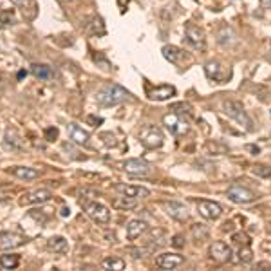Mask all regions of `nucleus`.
I'll list each match as a JSON object with an SVG mask.
<instances>
[{
    "instance_id": "nucleus-1",
    "label": "nucleus",
    "mask_w": 271,
    "mask_h": 271,
    "mask_svg": "<svg viewBox=\"0 0 271 271\" xmlns=\"http://www.w3.org/2000/svg\"><path fill=\"white\" fill-rule=\"evenodd\" d=\"M130 98V92L129 90H125L121 85L118 83H109V85H105L103 89L96 94V101L98 105L101 107H112V105H118V103H123Z\"/></svg>"
},
{
    "instance_id": "nucleus-2",
    "label": "nucleus",
    "mask_w": 271,
    "mask_h": 271,
    "mask_svg": "<svg viewBox=\"0 0 271 271\" xmlns=\"http://www.w3.org/2000/svg\"><path fill=\"white\" fill-rule=\"evenodd\" d=\"M223 110L224 114L230 116V118L233 119V121H237L241 127H244L246 130H253V121L252 118L246 114V110H244V107L239 101H224L223 103Z\"/></svg>"
},
{
    "instance_id": "nucleus-3",
    "label": "nucleus",
    "mask_w": 271,
    "mask_h": 271,
    "mask_svg": "<svg viewBox=\"0 0 271 271\" xmlns=\"http://www.w3.org/2000/svg\"><path fill=\"white\" fill-rule=\"evenodd\" d=\"M139 141L145 148H159L165 141V136L157 127L154 125H147L143 127L141 132H139Z\"/></svg>"
},
{
    "instance_id": "nucleus-4",
    "label": "nucleus",
    "mask_w": 271,
    "mask_h": 271,
    "mask_svg": "<svg viewBox=\"0 0 271 271\" xmlns=\"http://www.w3.org/2000/svg\"><path fill=\"white\" fill-rule=\"evenodd\" d=\"M163 125H165L174 136H185V134L188 132V123H186L177 112H168V114L163 116Z\"/></svg>"
},
{
    "instance_id": "nucleus-5",
    "label": "nucleus",
    "mask_w": 271,
    "mask_h": 271,
    "mask_svg": "<svg viewBox=\"0 0 271 271\" xmlns=\"http://www.w3.org/2000/svg\"><path fill=\"white\" fill-rule=\"evenodd\" d=\"M85 214L89 215L90 219L96 221L98 224H107L110 221V212L109 208L98 201H92V203H87L85 205Z\"/></svg>"
},
{
    "instance_id": "nucleus-6",
    "label": "nucleus",
    "mask_w": 271,
    "mask_h": 271,
    "mask_svg": "<svg viewBox=\"0 0 271 271\" xmlns=\"http://www.w3.org/2000/svg\"><path fill=\"white\" fill-rule=\"evenodd\" d=\"M185 38L186 42H188V45H190L192 49H195V51H203V49H205V33H203V29H199L197 25L186 24Z\"/></svg>"
},
{
    "instance_id": "nucleus-7",
    "label": "nucleus",
    "mask_w": 271,
    "mask_h": 271,
    "mask_svg": "<svg viewBox=\"0 0 271 271\" xmlns=\"http://www.w3.org/2000/svg\"><path fill=\"white\" fill-rule=\"evenodd\" d=\"M228 199L237 203V205H246V203H252L255 199V194L241 185H232L228 188Z\"/></svg>"
},
{
    "instance_id": "nucleus-8",
    "label": "nucleus",
    "mask_w": 271,
    "mask_h": 271,
    "mask_svg": "<svg viewBox=\"0 0 271 271\" xmlns=\"http://www.w3.org/2000/svg\"><path fill=\"white\" fill-rule=\"evenodd\" d=\"M210 257L214 259L215 262H219V264L230 262L232 261V248L226 243H223V241H217V243L210 246Z\"/></svg>"
},
{
    "instance_id": "nucleus-9",
    "label": "nucleus",
    "mask_w": 271,
    "mask_h": 271,
    "mask_svg": "<svg viewBox=\"0 0 271 271\" xmlns=\"http://www.w3.org/2000/svg\"><path fill=\"white\" fill-rule=\"evenodd\" d=\"M197 212L201 214V217H205L208 221L219 219L223 215V208L217 203H214V201H199L197 203Z\"/></svg>"
},
{
    "instance_id": "nucleus-10",
    "label": "nucleus",
    "mask_w": 271,
    "mask_h": 271,
    "mask_svg": "<svg viewBox=\"0 0 271 271\" xmlns=\"http://www.w3.org/2000/svg\"><path fill=\"white\" fill-rule=\"evenodd\" d=\"M25 243H27V239L24 235H20V233L14 232L0 233V250H13V248H18Z\"/></svg>"
},
{
    "instance_id": "nucleus-11",
    "label": "nucleus",
    "mask_w": 271,
    "mask_h": 271,
    "mask_svg": "<svg viewBox=\"0 0 271 271\" xmlns=\"http://www.w3.org/2000/svg\"><path fill=\"white\" fill-rule=\"evenodd\" d=\"M183 262H185V257L179 255V253H161L156 259V264L161 270H176Z\"/></svg>"
},
{
    "instance_id": "nucleus-12",
    "label": "nucleus",
    "mask_w": 271,
    "mask_h": 271,
    "mask_svg": "<svg viewBox=\"0 0 271 271\" xmlns=\"http://www.w3.org/2000/svg\"><path fill=\"white\" fill-rule=\"evenodd\" d=\"M121 168L132 176H147L150 172V165L143 159H127V161L121 163Z\"/></svg>"
},
{
    "instance_id": "nucleus-13",
    "label": "nucleus",
    "mask_w": 271,
    "mask_h": 271,
    "mask_svg": "<svg viewBox=\"0 0 271 271\" xmlns=\"http://www.w3.org/2000/svg\"><path fill=\"white\" fill-rule=\"evenodd\" d=\"M52 197V194L45 188H38V190H33L25 194L22 197V203L24 205H42V203H47L49 199Z\"/></svg>"
},
{
    "instance_id": "nucleus-14",
    "label": "nucleus",
    "mask_w": 271,
    "mask_h": 271,
    "mask_svg": "<svg viewBox=\"0 0 271 271\" xmlns=\"http://www.w3.org/2000/svg\"><path fill=\"white\" fill-rule=\"evenodd\" d=\"M116 190L119 192L121 195H127V197H134V199H145L150 195V192L143 186H134V185H116Z\"/></svg>"
},
{
    "instance_id": "nucleus-15",
    "label": "nucleus",
    "mask_w": 271,
    "mask_h": 271,
    "mask_svg": "<svg viewBox=\"0 0 271 271\" xmlns=\"http://www.w3.org/2000/svg\"><path fill=\"white\" fill-rule=\"evenodd\" d=\"M67 130H69V138H71L72 143H76V145H89V138H90L89 132L81 129L80 125L71 123L67 127Z\"/></svg>"
},
{
    "instance_id": "nucleus-16",
    "label": "nucleus",
    "mask_w": 271,
    "mask_h": 271,
    "mask_svg": "<svg viewBox=\"0 0 271 271\" xmlns=\"http://www.w3.org/2000/svg\"><path fill=\"white\" fill-rule=\"evenodd\" d=\"M174 94H176V87L172 85H159L156 89L148 90V98L154 101H165L168 98H172Z\"/></svg>"
},
{
    "instance_id": "nucleus-17",
    "label": "nucleus",
    "mask_w": 271,
    "mask_h": 271,
    "mask_svg": "<svg viewBox=\"0 0 271 271\" xmlns=\"http://www.w3.org/2000/svg\"><path fill=\"white\" fill-rule=\"evenodd\" d=\"M165 210L170 217L177 221H185L188 217V210L183 203H176V201H170V203H165Z\"/></svg>"
},
{
    "instance_id": "nucleus-18",
    "label": "nucleus",
    "mask_w": 271,
    "mask_h": 271,
    "mask_svg": "<svg viewBox=\"0 0 271 271\" xmlns=\"http://www.w3.org/2000/svg\"><path fill=\"white\" fill-rule=\"evenodd\" d=\"M148 230V224L145 223V221L141 219H132L129 224H127V237L130 239V241H134V239L141 237L143 233Z\"/></svg>"
},
{
    "instance_id": "nucleus-19",
    "label": "nucleus",
    "mask_w": 271,
    "mask_h": 271,
    "mask_svg": "<svg viewBox=\"0 0 271 271\" xmlns=\"http://www.w3.org/2000/svg\"><path fill=\"white\" fill-rule=\"evenodd\" d=\"M205 71H206V76L212 78V80L224 81L226 78H230V76H226V74H221V71H224V69L219 62H208L205 67Z\"/></svg>"
},
{
    "instance_id": "nucleus-20",
    "label": "nucleus",
    "mask_w": 271,
    "mask_h": 271,
    "mask_svg": "<svg viewBox=\"0 0 271 271\" xmlns=\"http://www.w3.org/2000/svg\"><path fill=\"white\" fill-rule=\"evenodd\" d=\"M47 248L56 253H67L69 252V243H67L65 237H60V235H54L47 241Z\"/></svg>"
},
{
    "instance_id": "nucleus-21",
    "label": "nucleus",
    "mask_w": 271,
    "mask_h": 271,
    "mask_svg": "<svg viewBox=\"0 0 271 271\" xmlns=\"http://www.w3.org/2000/svg\"><path fill=\"white\" fill-rule=\"evenodd\" d=\"M11 172H13V176H16L18 179H25V181H33L40 176V172L31 167H14Z\"/></svg>"
},
{
    "instance_id": "nucleus-22",
    "label": "nucleus",
    "mask_w": 271,
    "mask_h": 271,
    "mask_svg": "<svg viewBox=\"0 0 271 271\" xmlns=\"http://www.w3.org/2000/svg\"><path fill=\"white\" fill-rule=\"evenodd\" d=\"M183 54H185V52L181 51L179 47H176V45H165V47H163V56L167 58L170 63H179Z\"/></svg>"
},
{
    "instance_id": "nucleus-23",
    "label": "nucleus",
    "mask_w": 271,
    "mask_h": 271,
    "mask_svg": "<svg viewBox=\"0 0 271 271\" xmlns=\"http://www.w3.org/2000/svg\"><path fill=\"white\" fill-rule=\"evenodd\" d=\"M33 74L42 81H49L54 78V72L49 65H33Z\"/></svg>"
},
{
    "instance_id": "nucleus-24",
    "label": "nucleus",
    "mask_w": 271,
    "mask_h": 271,
    "mask_svg": "<svg viewBox=\"0 0 271 271\" xmlns=\"http://www.w3.org/2000/svg\"><path fill=\"white\" fill-rule=\"evenodd\" d=\"M103 268L105 270H114V271H121L125 270V261L119 257H107L103 261Z\"/></svg>"
},
{
    "instance_id": "nucleus-25",
    "label": "nucleus",
    "mask_w": 271,
    "mask_h": 271,
    "mask_svg": "<svg viewBox=\"0 0 271 271\" xmlns=\"http://www.w3.org/2000/svg\"><path fill=\"white\" fill-rule=\"evenodd\" d=\"M114 206H116V208H121V210L136 208V206H138V199H134V197H127V195H123V197H118V199L114 201Z\"/></svg>"
},
{
    "instance_id": "nucleus-26",
    "label": "nucleus",
    "mask_w": 271,
    "mask_h": 271,
    "mask_svg": "<svg viewBox=\"0 0 271 271\" xmlns=\"http://www.w3.org/2000/svg\"><path fill=\"white\" fill-rule=\"evenodd\" d=\"M18 264H20L18 255H2L0 257V266L4 268V270H14Z\"/></svg>"
},
{
    "instance_id": "nucleus-27",
    "label": "nucleus",
    "mask_w": 271,
    "mask_h": 271,
    "mask_svg": "<svg viewBox=\"0 0 271 271\" xmlns=\"http://www.w3.org/2000/svg\"><path fill=\"white\" fill-rule=\"evenodd\" d=\"M4 147H5V148H11V150H18V148L22 147V145H20V139L16 138V134L11 132V130H7V134H5Z\"/></svg>"
},
{
    "instance_id": "nucleus-28",
    "label": "nucleus",
    "mask_w": 271,
    "mask_h": 271,
    "mask_svg": "<svg viewBox=\"0 0 271 271\" xmlns=\"http://www.w3.org/2000/svg\"><path fill=\"white\" fill-rule=\"evenodd\" d=\"M253 174H257V176H262V177H270L271 176V168L264 167V165H257V167L253 168Z\"/></svg>"
},
{
    "instance_id": "nucleus-29",
    "label": "nucleus",
    "mask_w": 271,
    "mask_h": 271,
    "mask_svg": "<svg viewBox=\"0 0 271 271\" xmlns=\"http://www.w3.org/2000/svg\"><path fill=\"white\" fill-rule=\"evenodd\" d=\"M252 250H250V248H244V250H241V252H239V259H241V262H250L252 261Z\"/></svg>"
},
{
    "instance_id": "nucleus-30",
    "label": "nucleus",
    "mask_w": 271,
    "mask_h": 271,
    "mask_svg": "<svg viewBox=\"0 0 271 271\" xmlns=\"http://www.w3.org/2000/svg\"><path fill=\"white\" fill-rule=\"evenodd\" d=\"M45 138H47V141H54L58 138V129H47L45 130Z\"/></svg>"
},
{
    "instance_id": "nucleus-31",
    "label": "nucleus",
    "mask_w": 271,
    "mask_h": 271,
    "mask_svg": "<svg viewBox=\"0 0 271 271\" xmlns=\"http://www.w3.org/2000/svg\"><path fill=\"white\" fill-rule=\"evenodd\" d=\"M14 5H20V7H27L31 4V0H11Z\"/></svg>"
},
{
    "instance_id": "nucleus-32",
    "label": "nucleus",
    "mask_w": 271,
    "mask_h": 271,
    "mask_svg": "<svg viewBox=\"0 0 271 271\" xmlns=\"http://www.w3.org/2000/svg\"><path fill=\"white\" fill-rule=\"evenodd\" d=\"M174 246H177V248H181L183 246V237H181V235H176V237H174Z\"/></svg>"
},
{
    "instance_id": "nucleus-33",
    "label": "nucleus",
    "mask_w": 271,
    "mask_h": 271,
    "mask_svg": "<svg viewBox=\"0 0 271 271\" xmlns=\"http://www.w3.org/2000/svg\"><path fill=\"white\" fill-rule=\"evenodd\" d=\"M69 214H71V210L67 208V206H63V208H62V215H63V217H67Z\"/></svg>"
},
{
    "instance_id": "nucleus-34",
    "label": "nucleus",
    "mask_w": 271,
    "mask_h": 271,
    "mask_svg": "<svg viewBox=\"0 0 271 271\" xmlns=\"http://www.w3.org/2000/svg\"><path fill=\"white\" fill-rule=\"evenodd\" d=\"M69 2H71V0H69Z\"/></svg>"
}]
</instances>
